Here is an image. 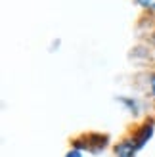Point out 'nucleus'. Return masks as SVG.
I'll list each match as a JSON object with an SVG mask.
<instances>
[{"mask_svg": "<svg viewBox=\"0 0 155 157\" xmlns=\"http://www.w3.org/2000/svg\"><path fill=\"white\" fill-rule=\"evenodd\" d=\"M65 157H82V151H81V150H77V147H75V150L67 151V153H65Z\"/></svg>", "mask_w": 155, "mask_h": 157, "instance_id": "nucleus-6", "label": "nucleus"}, {"mask_svg": "<svg viewBox=\"0 0 155 157\" xmlns=\"http://www.w3.org/2000/svg\"><path fill=\"white\" fill-rule=\"evenodd\" d=\"M136 4H140L142 8H148V10H155V0H136Z\"/></svg>", "mask_w": 155, "mask_h": 157, "instance_id": "nucleus-5", "label": "nucleus"}, {"mask_svg": "<svg viewBox=\"0 0 155 157\" xmlns=\"http://www.w3.org/2000/svg\"><path fill=\"white\" fill-rule=\"evenodd\" d=\"M136 146L132 140H123V142H119L117 146H115V155L117 157H134L136 155Z\"/></svg>", "mask_w": 155, "mask_h": 157, "instance_id": "nucleus-3", "label": "nucleus"}, {"mask_svg": "<svg viewBox=\"0 0 155 157\" xmlns=\"http://www.w3.org/2000/svg\"><path fill=\"white\" fill-rule=\"evenodd\" d=\"M121 104H125L128 107V111H132V113H138V104L134 100H130V98H119Z\"/></svg>", "mask_w": 155, "mask_h": 157, "instance_id": "nucleus-4", "label": "nucleus"}, {"mask_svg": "<svg viewBox=\"0 0 155 157\" xmlns=\"http://www.w3.org/2000/svg\"><path fill=\"white\" fill-rule=\"evenodd\" d=\"M149 88H151V94H153V98H155V73L149 77Z\"/></svg>", "mask_w": 155, "mask_h": 157, "instance_id": "nucleus-7", "label": "nucleus"}, {"mask_svg": "<svg viewBox=\"0 0 155 157\" xmlns=\"http://www.w3.org/2000/svg\"><path fill=\"white\" fill-rule=\"evenodd\" d=\"M151 134H153V123H146L144 127H140V130H138L134 134V138H132L136 150H142V147L146 146V142L151 138Z\"/></svg>", "mask_w": 155, "mask_h": 157, "instance_id": "nucleus-2", "label": "nucleus"}, {"mask_svg": "<svg viewBox=\"0 0 155 157\" xmlns=\"http://www.w3.org/2000/svg\"><path fill=\"white\" fill-rule=\"evenodd\" d=\"M107 140H109V138H107L105 134L104 136L102 134H86L82 140H77L75 147H77V150H84V147H86L90 153H100L107 146Z\"/></svg>", "mask_w": 155, "mask_h": 157, "instance_id": "nucleus-1", "label": "nucleus"}]
</instances>
